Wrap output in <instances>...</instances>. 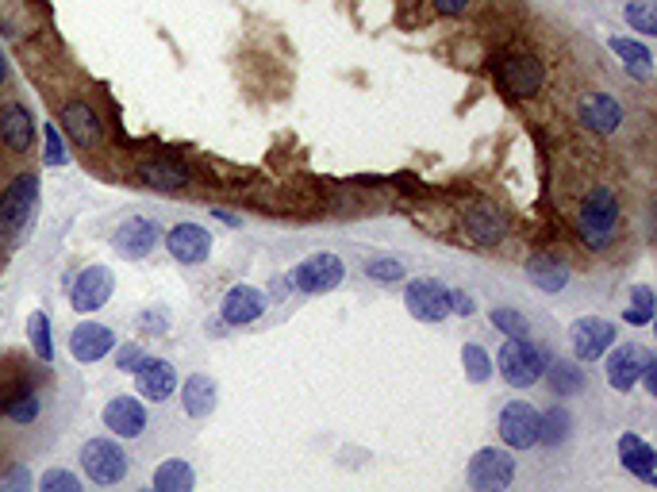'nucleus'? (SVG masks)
Wrapping results in <instances>:
<instances>
[{"label":"nucleus","instance_id":"9b49d317","mask_svg":"<svg viewBox=\"0 0 657 492\" xmlns=\"http://www.w3.org/2000/svg\"><path fill=\"white\" fill-rule=\"evenodd\" d=\"M496 431L508 450H531L538 446V412L527 400H511L496 416Z\"/></svg>","mask_w":657,"mask_h":492},{"label":"nucleus","instance_id":"393cba45","mask_svg":"<svg viewBox=\"0 0 657 492\" xmlns=\"http://www.w3.org/2000/svg\"><path fill=\"white\" fill-rule=\"evenodd\" d=\"M216 400H219V389L208 373H193V377L181 385V408H185V416L189 419L212 416V412H216Z\"/></svg>","mask_w":657,"mask_h":492},{"label":"nucleus","instance_id":"423d86ee","mask_svg":"<svg viewBox=\"0 0 657 492\" xmlns=\"http://www.w3.org/2000/svg\"><path fill=\"white\" fill-rule=\"evenodd\" d=\"M465 481L481 492L508 489L511 481H515V458H511L508 450H500V446H481L469 458V466H465Z\"/></svg>","mask_w":657,"mask_h":492},{"label":"nucleus","instance_id":"2f4dec72","mask_svg":"<svg viewBox=\"0 0 657 492\" xmlns=\"http://www.w3.org/2000/svg\"><path fill=\"white\" fill-rule=\"evenodd\" d=\"M27 343H31V350H35V358H39L43 366H50V362H54V339H50V316H47V312H43V308L27 316Z\"/></svg>","mask_w":657,"mask_h":492},{"label":"nucleus","instance_id":"a18cd8bd","mask_svg":"<svg viewBox=\"0 0 657 492\" xmlns=\"http://www.w3.org/2000/svg\"><path fill=\"white\" fill-rule=\"evenodd\" d=\"M12 485H16V489H27V473H24V469H16V473H8V477H4V489H12Z\"/></svg>","mask_w":657,"mask_h":492},{"label":"nucleus","instance_id":"e433bc0d","mask_svg":"<svg viewBox=\"0 0 657 492\" xmlns=\"http://www.w3.org/2000/svg\"><path fill=\"white\" fill-rule=\"evenodd\" d=\"M365 277L377 281V285H396L400 277H408V266H404L400 258L381 254V258H369V262H365Z\"/></svg>","mask_w":657,"mask_h":492},{"label":"nucleus","instance_id":"b1692460","mask_svg":"<svg viewBox=\"0 0 657 492\" xmlns=\"http://www.w3.org/2000/svg\"><path fill=\"white\" fill-rule=\"evenodd\" d=\"M608 47H611V54L623 62V70H627L634 81H650V77H654V54H650L646 43L627 39V35H611Z\"/></svg>","mask_w":657,"mask_h":492},{"label":"nucleus","instance_id":"49530a36","mask_svg":"<svg viewBox=\"0 0 657 492\" xmlns=\"http://www.w3.org/2000/svg\"><path fill=\"white\" fill-rule=\"evenodd\" d=\"M212 216H216L219 223H227V227H243V220H239V216H231V212H223V208H216Z\"/></svg>","mask_w":657,"mask_h":492},{"label":"nucleus","instance_id":"473e14b6","mask_svg":"<svg viewBox=\"0 0 657 492\" xmlns=\"http://www.w3.org/2000/svg\"><path fill=\"white\" fill-rule=\"evenodd\" d=\"M623 316H627V323L631 327H650L657 316V296L650 285H634L631 289V304L623 308Z\"/></svg>","mask_w":657,"mask_h":492},{"label":"nucleus","instance_id":"c756f323","mask_svg":"<svg viewBox=\"0 0 657 492\" xmlns=\"http://www.w3.org/2000/svg\"><path fill=\"white\" fill-rule=\"evenodd\" d=\"M196 485V473L185 458H166L154 469V489L158 492H189Z\"/></svg>","mask_w":657,"mask_h":492},{"label":"nucleus","instance_id":"72a5a7b5","mask_svg":"<svg viewBox=\"0 0 657 492\" xmlns=\"http://www.w3.org/2000/svg\"><path fill=\"white\" fill-rule=\"evenodd\" d=\"M462 366H465V377H469L473 385H485L488 377L496 373V369H492V358H488V350L481 343L462 346Z\"/></svg>","mask_w":657,"mask_h":492},{"label":"nucleus","instance_id":"f8f14e48","mask_svg":"<svg viewBox=\"0 0 657 492\" xmlns=\"http://www.w3.org/2000/svg\"><path fill=\"white\" fill-rule=\"evenodd\" d=\"M577 123H584L596 135H615L623 127V104L604 89H588L577 100Z\"/></svg>","mask_w":657,"mask_h":492},{"label":"nucleus","instance_id":"6ab92c4d","mask_svg":"<svg viewBox=\"0 0 657 492\" xmlns=\"http://www.w3.org/2000/svg\"><path fill=\"white\" fill-rule=\"evenodd\" d=\"M654 354L650 350H642L638 343H623V346H611L608 350V385L615 393H631L634 385H638V377H642V369L650 362Z\"/></svg>","mask_w":657,"mask_h":492},{"label":"nucleus","instance_id":"79ce46f5","mask_svg":"<svg viewBox=\"0 0 657 492\" xmlns=\"http://www.w3.org/2000/svg\"><path fill=\"white\" fill-rule=\"evenodd\" d=\"M450 312L454 316H473L477 312V300L469 293H462V289H450Z\"/></svg>","mask_w":657,"mask_h":492},{"label":"nucleus","instance_id":"9d476101","mask_svg":"<svg viewBox=\"0 0 657 492\" xmlns=\"http://www.w3.org/2000/svg\"><path fill=\"white\" fill-rule=\"evenodd\" d=\"M116 293V273L108 270V266H85V270L77 273L70 281V304L73 312H100L108 300Z\"/></svg>","mask_w":657,"mask_h":492},{"label":"nucleus","instance_id":"4be33fe9","mask_svg":"<svg viewBox=\"0 0 657 492\" xmlns=\"http://www.w3.org/2000/svg\"><path fill=\"white\" fill-rule=\"evenodd\" d=\"M135 389L143 400L150 404H166L173 393H177V369L166 362V358H150L146 354L143 362L135 366Z\"/></svg>","mask_w":657,"mask_h":492},{"label":"nucleus","instance_id":"f03ea898","mask_svg":"<svg viewBox=\"0 0 657 492\" xmlns=\"http://www.w3.org/2000/svg\"><path fill=\"white\" fill-rule=\"evenodd\" d=\"M35 204H39V177L20 173L8 181L0 193V243H20L27 227L35 223Z\"/></svg>","mask_w":657,"mask_h":492},{"label":"nucleus","instance_id":"ea45409f","mask_svg":"<svg viewBox=\"0 0 657 492\" xmlns=\"http://www.w3.org/2000/svg\"><path fill=\"white\" fill-rule=\"evenodd\" d=\"M146 358V350L139 343H123L120 350H116V369L120 373H135V366Z\"/></svg>","mask_w":657,"mask_h":492},{"label":"nucleus","instance_id":"2eb2a0df","mask_svg":"<svg viewBox=\"0 0 657 492\" xmlns=\"http://www.w3.org/2000/svg\"><path fill=\"white\" fill-rule=\"evenodd\" d=\"M58 123H62L66 139H70L73 147H81V150H93L100 143V135H104V123H100V116L93 112V104H89V100H66V104H62V116H58Z\"/></svg>","mask_w":657,"mask_h":492},{"label":"nucleus","instance_id":"37998d69","mask_svg":"<svg viewBox=\"0 0 657 492\" xmlns=\"http://www.w3.org/2000/svg\"><path fill=\"white\" fill-rule=\"evenodd\" d=\"M438 16H465L473 8V0H431Z\"/></svg>","mask_w":657,"mask_h":492},{"label":"nucleus","instance_id":"de8ad7c7","mask_svg":"<svg viewBox=\"0 0 657 492\" xmlns=\"http://www.w3.org/2000/svg\"><path fill=\"white\" fill-rule=\"evenodd\" d=\"M8 81V58H4V50H0V85Z\"/></svg>","mask_w":657,"mask_h":492},{"label":"nucleus","instance_id":"f3484780","mask_svg":"<svg viewBox=\"0 0 657 492\" xmlns=\"http://www.w3.org/2000/svg\"><path fill=\"white\" fill-rule=\"evenodd\" d=\"M162 239V231H158V223L146 220V216H127V220L112 231V246H116V254H123L127 262H139L146 258L154 246Z\"/></svg>","mask_w":657,"mask_h":492},{"label":"nucleus","instance_id":"1a4fd4ad","mask_svg":"<svg viewBox=\"0 0 657 492\" xmlns=\"http://www.w3.org/2000/svg\"><path fill=\"white\" fill-rule=\"evenodd\" d=\"M404 304L412 312V320L419 323H442L450 312V289L438 277H415L412 285L404 289Z\"/></svg>","mask_w":657,"mask_h":492},{"label":"nucleus","instance_id":"f704fd0d","mask_svg":"<svg viewBox=\"0 0 657 492\" xmlns=\"http://www.w3.org/2000/svg\"><path fill=\"white\" fill-rule=\"evenodd\" d=\"M627 27L638 35H657V0H627Z\"/></svg>","mask_w":657,"mask_h":492},{"label":"nucleus","instance_id":"58836bf2","mask_svg":"<svg viewBox=\"0 0 657 492\" xmlns=\"http://www.w3.org/2000/svg\"><path fill=\"white\" fill-rule=\"evenodd\" d=\"M43 143H47L43 162H47V166H66V147H62V135H58L54 123H43Z\"/></svg>","mask_w":657,"mask_h":492},{"label":"nucleus","instance_id":"4c0bfd02","mask_svg":"<svg viewBox=\"0 0 657 492\" xmlns=\"http://www.w3.org/2000/svg\"><path fill=\"white\" fill-rule=\"evenodd\" d=\"M39 489L43 492H81V481L73 477L70 469H47L39 477Z\"/></svg>","mask_w":657,"mask_h":492},{"label":"nucleus","instance_id":"f257e3e1","mask_svg":"<svg viewBox=\"0 0 657 492\" xmlns=\"http://www.w3.org/2000/svg\"><path fill=\"white\" fill-rule=\"evenodd\" d=\"M619 197L611 185H588L584 197L577 200V212H573V227H577V239L584 243V250H608L619 235Z\"/></svg>","mask_w":657,"mask_h":492},{"label":"nucleus","instance_id":"0eeeda50","mask_svg":"<svg viewBox=\"0 0 657 492\" xmlns=\"http://www.w3.org/2000/svg\"><path fill=\"white\" fill-rule=\"evenodd\" d=\"M81 469L93 485H120L127 477V454L116 439H89L81 446Z\"/></svg>","mask_w":657,"mask_h":492},{"label":"nucleus","instance_id":"c9c22d12","mask_svg":"<svg viewBox=\"0 0 657 492\" xmlns=\"http://www.w3.org/2000/svg\"><path fill=\"white\" fill-rule=\"evenodd\" d=\"M488 320H492L496 331H504V339H523V335H531V320H527L523 312H515V308H504V304L492 308Z\"/></svg>","mask_w":657,"mask_h":492},{"label":"nucleus","instance_id":"aec40b11","mask_svg":"<svg viewBox=\"0 0 657 492\" xmlns=\"http://www.w3.org/2000/svg\"><path fill=\"white\" fill-rule=\"evenodd\" d=\"M462 227H465V235H469L473 243L488 250V246H496L504 235H508V216H504L492 200H477V204H469V208H465Z\"/></svg>","mask_w":657,"mask_h":492},{"label":"nucleus","instance_id":"a211bd4d","mask_svg":"<svg viewBox=\"0 0 657 492\" xmlns=\"http://www.w3.org/2000/svg\"><path fill=\"white\" fill-rule=\"evenodd\" d=\"M166 250H170L173 262H181V266H204L208 254H212V235L200 223H177L166 235Z\"/></svg>","mask_w":657,"mask_h":492},{"label":"nucleus","instance_id":"c03bdc74","mask_svg":"<svg viewBox=\"0 0 657 492\" xmlns=\"http://www.w3.org/2000/svg\"><path fill=\"white\" fill-rule=\"evenodd\" d=\"M638 381H646V393L657 396V358L646 362V369H642V377H638Z\"/></svg>","mask_w":657,"mask_h":492},{"label":"nucleus","instance_id":"ddd939ff","mask_svg":"<svg viewBox=\"0 0 657 492\" xmlns=\"http://www.w3.org/2000/svg\"><path fill=\"white\" fill-rule=\"evenodd\" d=\"M146 423H150V416H146L143 396H112L104 404V427L116 439H143Z\"/></svg>","mask_w":657,"mask_h":492},{"label":"nucleus","instance_id":"7ed1b4c3","mask_svg":"<svg viewBox=\"0 0 657 492\" xmlns=\"http://www.w3.org/2000/svg\"><path fill=\"white\" fill-rule=\"evenodd\" d=\"M500 377L508 381L511 389H531L542 381V369H546V354L538 350L527 335L523 339H508L500 346V358H496Z\"/></svg>","mask_w":657,"mask_h":492},{"label":"nucleus","instance_id":"20e7f679","mask_svg":"<svg viewBox=\"0 0 657 492\" xmlns=\"http://www.w3.org/2000/svg\"><path fill=\"white\" fill-rule=\"evenodd\" d=\"M546 81V66L538 54H508L496 66V85L511 100H531Z\"/></svg>","mask_w":657,"mask_h":492},{"label":"nucleus","instance_id":"6e6552de","mask_svg":"<svg viewBox=\"0 0 657 492\" xmlns=\"http://www.w3.org/2000/svg\"><path fill=\"white\" fill-rule=\"evenodd\" d=\"M615 346V323L604 316H581L569 323V350L577 362H600Z\"/></svg>","mask_w":657,"mask_h":492},{"label":"nucleus","instance_id":"4468645a","mask_svg":"<svg viewBox=\"0 0 657 492\" xmlns=\"http://www.w3.org/2000/svg\"><path fill=\"white\" fill-rule=\"evenodd\" d=\"M266 304H269V293L254 289V285H235V289H227L223 300H219V320L227 323V327H250V323L262 320Z\"/></svg>","mask_w":657,"mask_h":492},{"label":"nucleus","instance_id":"dca6fc26","mask_svg":"<svg viewBox=\"0 0 657 492\" xmlns=\"http://www.w3.org/2000/svg\"><path fill=\"white\" fill-rule=\"evenodd\" d=\"M112 350H116V331L104 327V323L85 320L70 331V354H73V362H81V366L104 362Z\"/></svg>","mask_w":657,"mask_h":492},{"label":"nucleus","instance_id":"bb28decb","mask_svg":"<svg viewBox=\"0 0 657 492\" xmlns=\"http://www.w3.org/2000/svg\"><path fill=\"white\" fill-rule=\"evenodd\" d=\"M0 412L12 419V423H35L39 412H43L39 389H35V385H20V389L0 393Z\"/></svg>","mask_w":657,"mask_h":492},{"label":"nucleus","instance_id":"7c9ffc66","mask_svg":"<svg viewBox=\"0 0 657 492\" xmlns=\"http://www.w3.org/2000/svg\"><path fill=\"white\" fill-rule=\"evenodd\" d=\"M569 427H573V416L554 404V408H546V412H538V443L542 446H561L569 439Z\"/></svg>","mask_w":657,"mask_h":492},{"label":"nucleus","instance_id":"39448f33","mask_svg":"<svg viewBox=\"0 0 657 492\" xmlns=\"http://www.w3.org/2000/svg\"><path fill=\"white\" fill-rule=\"evenodd\" d=\"M342 281H346V266H342L339 254H331V250L308 254V258L292 270V289H296V293H304V296L335 293Z\"/></svg>","mask_w":657,"mask_h":492},{"label":"nucleus","instance_id":"a19ab883","mask_svg":"<svg viewBox=\"0 0 657 492\" xmlns=\"http://www.w3.org/2000/svg\"><path fill=\"white\" fill-rule=\"evenodd\" d=\"M170 327V312L166 308H154V312H143L139 316V331H146V335H158V331H166Z\"/></svg>","mask_w":657,"mask_h":492},{"label":"nucleus","instance_id":"412c9836","mask_svg":"<svg viewBox=\"0 0 657 492\" xmlns=\"http://www.w3.org/2000/svg\"><path fill=\"white\" fill-rule=\"evenodd\" d=\"M35 135H39V123H35L27 104L12 100V104L0 108V143H4V150L27 154V150L35 147Z\"/></svg>","mask_w":657,"mask_h":492},{"label":"nucleus","instance_id":"5701e85b","mask_svg":"<svg viewBox=\"0 0 657 492\" xmlns=\"http://www.w3.org/2000/svg\"><path fill=\"white\" fill-rule=\"evenodd\" d=\"M615 450H619V462H623L627 473H634V477L646 481V485H657V450L646 443L642 435H634V431L619 435Z\"/></svg>","mask_w":657,"mask_h":492},{"label":"nucleus","instance_id":"a878e982","mask_svg":"<svg viewBox=\"0 0 657 492\" xmlns=\"http://www.w3.org/2000/svg\"><path fill=\"white\" fill-rule=\"evenodd\" d=\"M139 177H143L150 189H162V193H177L189 185V170L173 158H158V162H143L139 166Z\"/></svg>","mask_w":657,"mask_h":492},{"label":"nucleus","instance_id":"cd10ccee","mask_svg":"<svg viewBox=\"0 0 657 492\" xmlns=\"http://www.w3.org/2000/svg\"><path fill=\"white\" fill-rule=\"evenodd\" d=\"M527 277H531V285L542 289V293H561L565 285H569V266L558 262V258H550V254H535L531 262H527Z\"/></svg>","mask_w":657,"mask_h":492},{"label":"nucleus","instance_id":"c85d7f7f","mask_svg":"<svg viewBox=\"0 0 657 492\" xmlns=\"http://www.w3.org/2000/svg\"><path fill=\"white\" fill-rule=\"evenodd\" d=\"M542 377L550 381V393L554 396H577L584 389V369L577 366V362H565V358H558V362H546V369H542Z\"/></svg>","mask_w":657,"mask_h":492}]
</instances>
